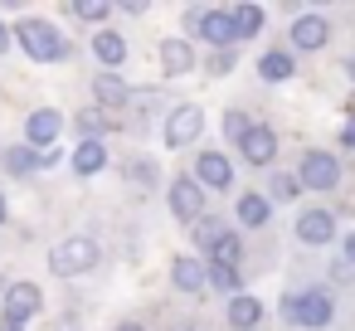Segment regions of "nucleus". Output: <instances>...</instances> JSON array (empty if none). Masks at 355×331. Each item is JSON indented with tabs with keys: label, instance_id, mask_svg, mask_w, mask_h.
<instances>
[{
	"label": "nucleus",
	"instance_id": "nucleus-1",
	"mask_svg": "<svg viewBox=\"0 0 355 331\" xmlns=\"http://www.w3.org/2000/svg\"><path fill=\"white\" fill-rule=\"evenodd\" d=\"M282 316H287L292 326L321 331V326H331V321H336V302H331V292H326V287H306V292L282 297Z\"/></svg>",
	"mask_w": 355,
	"mask_h": 331
},
{
	"label": "nucleus",
	"instance_id": "nucleus-2",
	"mask_svg": "<svg viewBox=\"0 0 355 331\" xmlns=\"http://www.w3.org/2000/svg\"><path fill=\"white\" fill-rule=\"evenodd\" d=\"M15 40H20V49H25L30 59H40V64H59V59L69 54V40H64L49 20H20V25H15Z\"/></svg>",
	"mask_w": 355,
	"mask_h": 331
},
{
	"label": "nucleus",
	"instance_id": "nucleus-3",
	"mask_svg": "<svg viewBox=\"0 0 355 331\" xmlns=\"http://www.w3.org/2000/svg\"><path fill=\"white\" fill-rule=\"evenodd\" d=\"M49 268H54L59 278L88 273V268H98V244H93L88 234H78V239H64V244H54V253H49Z\"/></svg>",
	"mask_w": 355,
	"mask_h": 331
},
{
	"label": "nucleus",
	"instance_id": "nucleus-4",
	"mask_svg": "<svg viewBox=\"0 0 355 331\" xmlns=\"http://www.w3.org/2000/svg\"><path fill=\"white\" fill-rule=\"evenodd\" d=\"M297 180H302V190H336V185H340V161H336V151H306L302 166H297Z\"/></svg>",
	"mask_w": 355,
	"mask_h": 331
},
{
	"label": "nucleus",
	"instance_id": "nucleus-5",
	"mask_svg": "<svg viewBox=\"0 0 355 331\" xmlns=\"http://www.w3.org/2000/svg\"><path fill=\"white\" fill-rule=\"evenodd\" d=\"M0 307H6V321L25 326V321L44 307V292H40L35 282H10V287H6V297H0Z\"/></svg>",
	"mask_w": 355,
	"mask_h": 331
},
{
	"label": "nucleus",
	"instance_id": "nucleus-6",
	"mask_svg": "<svg viewBox=\"0 0 355 331\" xmlns=\"http://www.w3.org/2000/svg\"><path fill=\"white\" fill-rule=\"evenodd\" d=\"M200 132H205V112H200L195 103H185V108H175V112L166 117V146H171V151L190 146Z\"/></svg>",
	"mask_w": 355,
	"mask_h": 331
},
{
	"label": "nucleus",
	"instance_id": "nucleus-7",
	"mask_svg": "<svg viewBox=\"0 0 355 331\" xmlns=\"http://www.w3.org/2000/svg\"><path fill=\"white\" fill-rule=\"evenodd\" d=\"M171 214L175 219H205V185L195 180V176H180V180H171Z\"/></svg>",
	"mask_w": 355,
	"mask_h": 331
},
{
	"label": "nucleus",
	"instance_id": "nucleus-8",
	"mask_svg": "<svg viewBox=\"0 0 355 331\" xmlns=\"http://www.w3.org/2000/svg\"><path fill=\"white\" fill-rule=\"evenodd\" d=\"M190 30H195L200 40L219 44V49L239 40V30H234V15H229V10H195V15H190Z\"/></svg>",
	"mask_w": 355,
	"mask_h": 331
},
{
	"label": "nucleus",
	"instance_id": "nucleus-9",
	"mask_svg": "<svg viewBox=\"0 0 355 331\" xmlns=\"http://www.w3.org/2000/svg\"><path fill=\"white\" fill-rule=\"evenodd\" d=\"M195 180L205 190H229L234 185V166L224 151H200V166H195Z\"/></svg>",
	"mask_w": 355,
	"mask_h": 331
},
{
	"label": "nucleus",
	"instance_id": "nucleus-10",
	"mask_svg": "<svg viewBox=\"0 0 355 331\" xmlns=\"http://www.w3.org/2000/svg\"><path fill=\"white\" fill-rule=\"evenodd\" d=\"M326 40H331L326 15H297V20H292V44H297V49H306V54H311V49H321Z\"/></svg>",
	"mask_w": 355,
	"mask_h": 331
},
{
	"label": "nucleus",
	"instance_id": "nucleus-11",
	"mask_svg": "<svg viewBox=\"0 0 355 331\" xmlns=\"http://www.w3.org/2000/svg\"><path fill=\"white\" fill-rule=\"evenodd\" d=\"M297 239L302 244H331L336 239V214L331 210H306L297 219Z\"/></svg>",
	"mask_w": 355,
	"mask_h": 331
},
{
	"label": "nucleus",
	"instance_id": "nucleus-12",
	"mask_svg": "<svg viewBox=\"0 0 355 331\" xmlns=\"http://www.w3.org/2000/svg\"><path fill=\"white\" fill-rule=\"evenodd\" d=\"M64 132V112H54V108H40V112H30V122H25V137L35 142V146H44L49 151V142Z\"/></svg>",
	"mask_w": 355,
	"mask_h": 331
},
{
	"label": "nucleus",
	"instance_id": "nucleus-13",
	"mask_svg": "<svg viewBox=\"0 0 355 331\" xmlns=\"http://www.w3.org/2000/svg\"><path fill=\"white\" fill-rule=\"evenodd\" d=\"M243 161H253V166H268L272 156H277V132L272 127H253L248 137H243Z\"/></svg>",
	"mask_w": 355,
	"mask_h": 331
},
{
	"label": "nucleus",
	"instance_id": "nucleus-14",
	"mask_svg": "<svg viewBox=\"0 0 355 331\" xmlns=\"http://www.w3.org/2000/svg\"><path fill=\"white\" fill-rule=\"evenodd\" d=\"M161 69H166V78H185L195 69V49L185 40H166L161 44Z\"/></svg>",
	"mask_w": 355,
	"mask_h": 331
},
{
	"label": "nucleus",
	"instance_id": "nucleus-15",
	"mask_svg": "<svg viewBox=\"0 0 355 331\" xmlns=\"http://www.w3.org/2000/svg\"><path fill=\"white\" fill-rule=\"evenodd\" d=\"M258 321H263V302L258 297H248V292L229 297V326L234 331H258Z\"/></svg>",
	"mask_w": 355,
	"mask_h": 331
},
{
	"label": "nucleus",
	"instance_id": "nucleus-16",
	"mask_svg": "<svg viewBox=\"0 0 355 331\" xmlns=\"http://www.w3.org/2000/svg\"><path fill=\"white\" fill-rule=\"evenodd\" d=\"M171 282H175L180 292H205L209 273H205L200 258H175V263H171Z\"/></svg>",
	"mask_w": 355,
	"mask_h": 331
},
{
	"label": "nucleus",
	"instance_id": "nucleus-17",
	"mask_svg": "<svg viewBox=\"0 0 355 331\" xmlns=\"http://www.w3.org/2000/svg\"><path fill=\"white\" fill-rule=\"evenodd\" d=\"M268 219H272V200L268 195H243L239 200V224L243 229H263Z\"/></svg>",
	"mask_w": 355,
	"mask_h": 331
},
{
	"label": "nucleus",
	"instance_id": "nucleus-18",
	"mask_svg": "<svg viewBox=\"0 0 355 331\" xmlns=\"http://www.w3.org/2000/svg\"><path fill=\"white\" fill-rule=\"evenodd\" d=\"M258 74H263L268 83H287V78L297 74V64H292V54L272 49V54H263V59H258Z\"/></svg>",
	"mask_w": 355,
	"mask_h": 331
},
{
	"label": "nucleus",
	"instance_id": "nucleus-19",
	"mask_svg": "<svg viewBox=\"0 0 355 331\" xmlns=\"http://www.w3.org/2000/svg\"><path fill=\"white\" fill-rule=\"evenodd\" d=\"M103 166H107V146H103V142H83V146L73 151V171H78V176H98Z\"/></svg>",
	"mask_w": 355,
	"mask_h": 331
},
{
	"label": "nucleus",
	"instance_id": "nucleus-20",
	"mask_svg": "<svg viewBox=\"0 0 355 331\" xmlns=\"http://www.w3.org/2000/svg\"><path fill=\"white\" fill-rule=\"evenodd\" d=\"M93 54L107 64V69H117L122 59H127V44H122V35H112V30H103V35H93Z\"/></svg>",
	"mask_w": 355,
	"mask_h": 331
},
{
	"label": "nucleus",
	"instance_id": "nucleus-21",
	"mask_svg": "<svg viewBox=\"0 0 355 331\" xmlns=\"http://www.w3.org/2000/svg\"><path fill=\"white\" fill-rule=\"evenodd\" d=\"M93 93H98V103H107V108H117V103H127L132 93H127V83L117 78V74H98L93 78Z\"/></svg>",
	"mask_w": 355,
	"mask_h": 331
},
{
	"label": "nucleus",
	"instance_id": "nucleus-22",
	"mask_svg": "<svg viewBox=\"0 0 355 331\" xmlns=\"http://www.w3.org/2000/svg\"><path fill=\"white\" fill-rule=\"evenodd\" d=\"M239 258H243V244H239V234H224V239L209 248V268H239Z\"/></svg>",
	"mask_w": 355,
	"mask_h": 331
},
{
	"label": "nucleus",
	"instance_id": "nucleus-23",
	"mask_svg": "<svg viewBox=\"0 0 355 331\" xmlns=\"http://www.w3.org/2000/svg\"><path fill=\"white\" fill-rule=\"evenodd\" d=\"M229 15H234V30H239V40L258 35V30H263V20H268V15H263V6H234Z\"/></svg>",
	"mask_w": 355,
	"mask_h": 331
},
{
	"label": "nucleus",
	"instance_id": "nucleus-24",
	"mask_svg": "<svg viewBox=\"0 0 355 331\" xmlns=\"http://www.w3.org/2000/svg\"><path fill=\"white\" fill-rule=\"evenodd\" d=\"M35 166H40V151H25V146H10L6 151V171L10 176H30Z\"/></svg>",
	"mask_w": 355,
	"mask_h": 331
},
{
	"label": "nucleus",
	"instance_id": "nucleus-25",
	"mask_svg": "<svg viewBox=\"0 0 355 331\" xmlns=\"http://www.w3.org/2000/svg\"><path fill=\"white\" fill-rule=\"evenodd\" d=\"M224 234H229V229H224V219H200V229H195V244L209 253V248H214Z\"/></svg>",
	"mask_w": 355,
	"mask_h": 331
},
{
	"label": "nucleus",
	"instance_id": "nucleus-26",
	"mask_svg": "<svg viewBox=\"0 0 355 331\" xmlns=\"http://www.w3.org/2000/svg\"><path fill=\"white\" fill-rule=\"evenodd\" d=\"M103 127H107V112H98V108L78 112V132H83L88 142H98V137H103Z\"/></svg>",
	"mask_w": 355,
	"mask_h": 331
},
{
	"label": "nucleus",
	"instance_id": "nucleus-27",
	"mask_svg": "<svg viewBox=\"0 0 355 331\" xmlns=\"http://www.w3.org/2000/svg\"><path fill=\"white\" fill-rule=\"evenodd\" d=\"M248 132H253V122H248L243 112H224V137H229V142H239V146H243V137H248Z\"/></svg>",
	"mask_w": 355,
	"mask_h": 331
},
{
	"label": "nucleus",
	"instance_id": "nucleus-28",
	"mask_svg": "<svg viewBox=\"0 0 355 331\" xmlns=\"http://www.w3.org/2000/svg\"><path fill=\"white\" fill-rule=\"evenodd\" d=\"M268 190H272V200H297L302 180H297V176H272V185H268Z\"/></svg>",
	"mask_w": 355,
	"mask_h": 331
},
{
	"label": "nucleus",
	"instance_id": "nucleus-29",
	"mask_svg": "<svg viewBox=\"0 0 355 331\" xmlns=\"http://www.w3.org/2000/svg\"><path fill=\"white\" fill-rule=\"evenodd\" d=\"M209 282H214L219 292H234V297H239V268H209Z\"/></svg>",
	"mask_w": 355,
	"mask_h": 331
},
{
	"label": "nucleus",
	"instance_id": "nucleus-30",
	"mask_svg": "<svg viewBox=\"0 0 355 331\" xmlns=\"http://www.w3.org/2000/svg\"><path fill=\"white\" fill-rule=\"evenodd\" d=\"M112 6H103V0H73V15L78 20H107Z\"/></svg>",
	"mask_w": 355,
	"mask_h": 331
},
{
	"label": "nucleus",
	"instance_id": "nucleus-31",
	"mask_svg": "<svg viewBox=\"0 0 355 331\" xmlns=\"http://www.w3.org/2000/svg\"><path fill=\"white\" fill-rule=\"evenodd\" d=\"M340 146H345V151H355V112H350V117H345V127H340Z\"/></svg>",
	"mask_w": 355,
	"mask_h": 331
},
{
	"label": "nucleus",
	"instance_id": "nucleus-32",
	"mask_svg": "<svg viewBox=\"0 0 355 331\" xmlns=\"http://www.w3.org/2000/svg\"><path fill=\"white\" fill-rule=\"evenodd\" d=\"M209 69H214V74H229V69H234V54H229V49H224V54H214V64H209Z\"/></svg>",
	"mask_w": 355,
	"mask_h": 331
},
{
	"label": "nucleus",
	"instance_id": "nucleus-33",
	"mask_svg": "<svg viewBox=\"0 0 355 331\" xmlns=\"http://www.w3.org/2000/svg\"><path fill=\"white\" fill-rule=\"evenodd\" d=\"M345 263H350V268H355V229H350V234H345Z\"/></svg>",
	"mask_w": 355,
	"mask_h": 331
},
{
	"label": "nucleus",
	"instance_id": "nucleus-34",
	"mask_svg": "<svg viewBox=\"0 0 355 331\" xmlns=\"http://www.w3.org/2000/svg\"><path fill=\"white\" fill-rule=\"evenodd\" d=\"M117 331H146V326H141V321H122Z\"/></svg>",
	"mask_w": 355,
	"mask_h": 331
},
{
	"label": "nucleus",
	"instance_id": "nucleus-35",
	"mask_svg": "<svg viewBox=\"0 0 355 331\" xmlns=\"http://www.w3.org/2000/svg\"><path fill=\"white\" fill-rule=\"evenodd\" d=\"M6 44H10V30H6V25H0V49H6Z\"/></svg>",
	"mask_w": 355,
	"mask_h": 331
},
{
	"label": "nucleus",
	"instance_id": "nucleus-36",
	"mask_svg": "<svg viewBox=\"0 0 355 331\" xmlns=\"http://www.w3.org/2000/svg\"><path fill=\"white\" fill-rule=\"evenodd\" d=\"M0 331H25V326H15V321H0Z\"/></svg>",
	"mask_w": 355,
	"mask_h": 331
},
{
	"label": "nucleus",
	"instance_id": "nucleus-37",
	"mask_svg": "<svg viewBox=\"0 0 355 331\" xmlns=\"http://www.w3.org/2000/svg\"><path fill=\"white\" fill-rule=\"evenodd\" d=\"M345 74H350V78H355V54H350V59H345Z\"/></svg>",
	"mask_w": 355,
	"mask_h": 331
},
{
	"label": "nucleus",
	"instance_id": "nucleus-38",
	"mask_svg": "<svg viewBox=\"0 0 355 331\" xmlns=\"http://www.w3.org/2000/svg\"><path fill=\"white\" fill-rule=\"evenodd\" d=\"M0 224H6V195H0Z\"/></svg>",
	"mask_w": 355,
	"mask_h": 331
},
{
	"label": "nucleus",
	"instance_id": "nucleus-39",
	"mask_svg": "<svg viewBox=\"0 0 355 331\" xmlns=\"http://www.w3.org/2000/svg\"><path fill=\"white\" fill-rule=\"evenodd\" d=\"M350 112H355V98H350Z\"/></svg>",
	"mask_w": 355,
	"mask_h": 331
}]
</instances>
